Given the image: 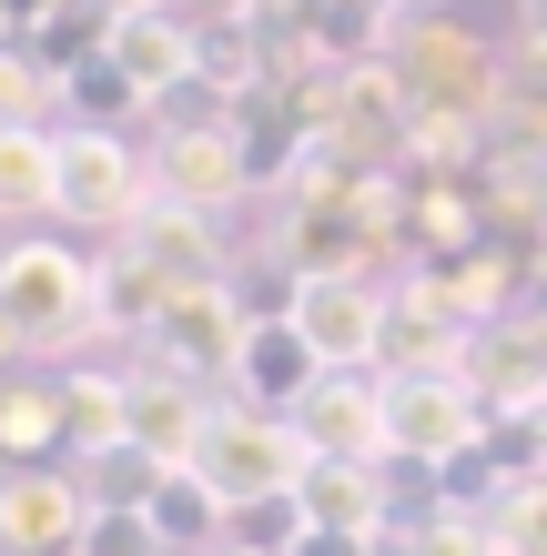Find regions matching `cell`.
Listing matches in <instances>:
<instances>
[{"mask_svg": "<svg viewBox=\"0 0 547 556\" xmlns=\"http://www.w3.org/2000/svg\"><path fill=\"white\" fill-rule=\"evenodd\" d=\"M385 72L406 91V132L415 122H446V132H487L507 112V51L476 41L457 11H426V21H396L385 41Z\"/></svg>", "mask_w": 547, "mask_h": 556, "instance_id": "6da1fadb", "label": "cell"}, {"mask_svg": "<svg viewBox=\"0 0 547 556\" xmlns=\"http://www.w3.org/2000/svg\"><path fill=\"white\" fill-rule=\"evenodd\" d=\"M0 314L30 344V365L102 344V253H72L61 233H11L0 243Z\"/></svg>", "mask_w": 547, "mask_h": 556, "instance_id": "7a4b0ae2", "label": "cell"}, {"mask_svg": "<svg viewBox=\"0 0 547 556\" xmlns=\"http://www.w3.org/2000/svg\"><path fill=\"white\" fill-rule=\"evenodd\" d=\"M304 435L284 415H253V405H234V395H213V415H203V445H192V466L183 476H203L213 496H223V516H253V506H284L304 485Z\"/></svg>", "mask_w": 547, "mask_h": 556, "instance_id": "3957f363", "label": "cell"}, {"mask_svg": "<svg viewBox=\"0 0 547 556\" xmlns=\"http://www.w3.org/2000/svg\"><path fill=\"white\" fill-rule=\"evenodd\" d=\"M61 152V182H51V213L72 233H133V213H152V152H133L122 132H51Z\"/></svg>", "mask_w": 547, "mask_h": 556, "instance_id": "277c9868", "label": "cell"}, {"mask_svg": "<svg viewBox=\"0 0 547 556\" xmlns=\"http://www.w3.org/2000/svg\"><path fill=\"white\" fill-rule=\"evenodd\" d=\"M497 425L487 405H476L467 375H385V455L396 466H457V455H476Z\"/></svg>", "mask_w": 547, "mask_h": 556, "instance_id": "5b68a950", "label": "cell"}, {"mask_svg": "<svg viewBox=\"0 0 547 556\" xmlns=\"http://www.w3.org/2000/svg\"><path fill=\"white\" fill-rule=\"evenodd\" d=\"M152 203L213 213V223L253 203L244 152H234V122H223V112H203V122H163V132H152Z\"/></svg>", "mask_w": 547, "mask_h": 556, "instance_id": "8992f818", "label": "cell"}, {"mask_svg": "<svg viewBox=\"0 0 547 556\" xmlns=\"http://www.w3.org/2000/svg\"><path fill=\"white\" fill-rule=\"evenodd\" d=\"M284 314L314 344L325 375H375L385 365V283L375 274H325V283H284Z\"/></svg>", "mask_w": 547, "mask_h": 556, "instance_id": "52a82bcc", "label": "cell"}, {"mask_svg": "<svg viewBox=\"0 0 547 556\" xmlns=\"http://www.w3.org/2000/svg\"><path fill=\"white\" fill-rule=\"evenodd\" d=\"M467 384H476V405H487V425H547V314L518 304V314L476 324Z\"/></svg>", "mask_w": 547, "mask_h": 556, "instance_id": "ba28073f", "label": "cell"}, {"mask_svg": "<svg viewBox=\"0 0 547 556\" xmlns=\"http://www.w3.org/2000/svg\"><path fill=\"white\" fill-rule=\"evenodd\" d=\"M244 324H253V314H244V293H234V283H203V293H173V304H163V324H152L133 354L213 395V375L234 384V344H244Z\"/></svg>", "mask_w": 547, "mask_h": 556, "instance_id": "9c48e42d", "label": "cell"}, {"mask_svg": "<svg viewBox=\"0 0 547 556\" xmlns=\"http://www.w3.org/2000/svg\"><path fill=\"white\" fill-rule=\"evenodd\" d=\"M0 536L21 556H82L91 536V496L72 466H0Z\"/></svg>", "mask_w": 547, "mask_h": 556, "instance_id": "30bf717a", "label": "cell"}, {"mask_svg": "<svg viewBox=\"0 0 547 556\" xmlns=\"http://www.w3.org/2000/svg\"><path fill=\"white\" fill-rule=\"evenodd\" d=\"M314 384H325L314 344L295 334V314H284V304H264V314L244 324V344H234V384H223V395L253 405V415H295Z\"/></svg>", "mask_w": 547, "mask_h": 556, "instance_id": "8fae6325", "label": "cell"}, {"mask_svg": "<svg viewBox=\"0 0 547 556\" xmlns=\"http://www.w3.org/2000/svg\"><path fill=\"white\" fill-rule=\"evenodd\" d=\"M284 425L325 466H385V375H325Z\"/></svg>", "mask_w": 547, "mask_h": 556, "instance_id": "7c38bea8", "label": "cell"}, {"mask_svg": "<svg viewBox=\"0 0 547 556\" xmlns=\"http://www.w3.org/2000/svg\"><path fill=\"white\" fill-rule=\"evenodd\" d=\"M203 415L213 395L203 384H183L163 365H122V445H142V455H163V466H192V445H203Z\"/></svg>", "mask_w": 547, "mask_h": 556, "instance_id": "4fadbf2b", "label": "cell"}, {"mask_svg": "<svg viewBox=\"0 0 547 556\" xmlns=\"http://www.w3.org/2000/svg\"><path fill=\"white\" fill-rule=\"evenodd\" d=\"M133 264H152L173 293H203V283H234V243H223V223L213 213H173V203H152L133 213V233H112Z\"/></svg>", "mask_w": 547, "mask_h": 556, "instance_id": "5bb4252c", "label": "cell"}, {"mask_svg": "<svg viewBox=\"0 0 547 556\" xmlns=\"http://www.w3.org/2000/svg\"><path fill=\"white\" fill-rule=\"evenodd\" d=\"M102 61H112V72L142 91L152 112H163V102H183V91H192V61H203V30H192V21L173 11V0H163V11H133V21H122Z\"/></svg>", "mask_w": 547, "mask_h": 556, "instance_id": "9a60e30c", "label": "cell"}, {"mask_svg": "<svg viewBox=\"0 0 547 556\" xmlns=\"http://www.w3.org/2000/svg\"><path fill=\"white\" fill-rule=\"evenodd\" d=\"M295 516L314 536H375L385 546V466H325L314 455L304 485H295Z\"/></svg>", "mask_w": 547, "mask_h": 556, "instance_id": "2e32d148", "label": "cell"}, {"mask_svg": "<svg viewBox=\"0 0 547 556\" xmlns=\"http://www.w3.org/2000/svg\"><path fill=\"white\" fill-rule=\"evenodd\" d=\"M0 455L11 466H41L61 445V375H0Z\"/></svg>", "mask_w": 547, "mask_h": 556, "instance_id": "e0dca14e", "label": "cell"}, {"mask_svg": "<svg viewBox=\"0 0 547 556\" xmlns=\"http://www.w3.org/2000/svg\"><path fill=\"white\" fill-rule=\"evenodd\" d=\"M163 304H173V283L152 264H133L122 243H102V344H142L163 324Z\"/></svg>", "mask_w": 547, "mask_h": 556, "instance_id": "ac0fdd59", "label": "cell"}, {"mask_svg": "<svg viewBox=\"0 0 547 556\" xmlns=\"http://www.w3.org/2000/svg\"><path fill=\"white\" fill-rule=\"evenodd\" d=\"M112 30H122V11H112V0H61V11H41V21L21 30V41L41 51L61 81H72V72H91V61L112 51Z\"/></svg>", "mask_w": 547, "mask_h": 556, "instance_id": "d6986e66", "label": "cell"}, {"mask_svg": "<svg viewBox=\"0 0 547 556\" xmlns=\"http://www.w3.org/2000/svg\"><path fill=\"white\" fill-rule=\"evenodd\" d=\"M82 496H91V516H152V496H163V455H142V445H102V455H82Z\"/></svg>", "mask_w": 547, "mask_h": 556, "instance_id": "ffe728a7", "label": "cell"}, {"mask_svg": "<svg viewBox=\"0 0 547 556\" xmlns=\"http://www.w3.org/2000/svg\"><path fill=\"white\" fill-rule=\"evenodd\" d=\"M223 527H234V516H223V496H213V485L203 476H163V496H152V536H163L173 556H213L223 546Z\"/></svg>", "mask_w": 547, "mask_h": 556, "instance_id": "44dd1931", "label": "cell"}, {"mask_svg": "<svg viewBox=\"0 0 547 556\" xmlns=\"http://www.w3.org/2000/svg\"><path fill=\"white\" fill-rule=\"evenodd\" d=\"M61 122V72L30 41H0V132H51Z\"/></svg>", "mask_w": 547, "mask_h": 556, "instance_id": "7402d4cb", "label": "cell"}, {"mask_svg": "<svg viewBox=\"0 0 547 556\" xmlns=\"http://www.w3.org/2000/svg\"><path fill=\"white\" fill-rule=\"evenodd\" d=\"M51 182H61L51 132H0V223H41L51 213Z\"/></svg>", "mask_w": 547, "mask_h": 556, "instance_id": "603a6c76", "label": "cell"}, {"mask_svg": "<svg viewBox=\"0 0 547 556\" xmlns=\"http://www.w3.org/2000/svg\"><path fill=\"white\" fill-rule=\"evenodd\" d=\"M61 445H72V466L122 445V375H91V365L61 375Z\"/></svg>", "mask_w": 547, "mask_h": 556, "instance_id": "cb8c5ba5", "label": "cell"}, {"mask_svg": "<svg viewBox=\"0 0 547 556\" xmlns=\"http://www.w3.org/2000/svg\"><path fill=\"white\" fill-rule=\"evenodd\" d=\"M142 112H152V102L112 72V61H91V72L61 81V132H122V122H142Z\"/></svg>", "mask_w": 547, "mask_h": 556, "instance_id": "d4e9b609", "label": "cell"}, {"mask_svg": "<svg viewBox=\"0 0 547 556\" xmlns=\"http://www.w3.org/2000/svg\"><path fill=\"white\" fill-rule=\"evenodd\" d=\"M487 527H497V556H547V476H527Z\"/></svg>", "mask_w": 547, "mask_h": 556, "instance_id": "484cf974", "label": "cell"}, {"mask_svg": "<svg viewBox=\"0 0 547 556\" xmlns=\"http://www.w3.org/2000/svg\"><path fill=\"white\" fill-rule=\"evenodd\" d=\"M82 556H163V536H152V516H91Z\"/></svg>", "mask_w": 547, "mask_h": 556, "instance_id": "4316f807", "label": "cell"}, {"mask_svg": "<svg viewBox=\"0 0 547 556\" xmlns=\"http://www.w3.org/2000/svg\"><path fill=\"white\" fill-rule=\"evenodd\" d=\"M284 556H385V546H375V536H314V527H304Z\"/></svg>", "mask_w": 547, "mask_h": 556, "instance_id": "83f0119b", "label": "cell"}, {"mask_svg": "<svg viewBox=\"0 0 547 556\" xmlns=\"http://www.w3.org/2000/svg\"><path fill=\"white\" fill-rule=\"evenodd\" d=\"M0 11H11V30H30L41 11H61V0H0Z\"/></svg>", "mask_w": 547, "mask_h": 556, "instance_id": "f1b7e54d", "label": "cell"}, {"mask_svg": "<svg viewBox=\"0 0 547 556\" xmlns=\"http://www.w3.org/2000/svg\"><path fill=\"white\" fill-rule=\"evenodd\" d=\"M518 21H527V30H547V0H518Z\"/></svg>", "mask_w": 547, "mask_h": 556, "instance_id": "f546056e", "label": "cell"}, {"mask_svg": "<svg viewBox=\"0 0 547 556\" xmlns=\"http://www.w3.org/2000/svg\"><path fill=\"white\" fill-rule=\"evenodd\" d=\"M213 556H284V546H213Z\"/></svg>", "mask_w": 547, "mask_h": 556, "instance_id": "4dcf8cb0", "label": "cell"}, {"mask_svg": "<svg viewBox=\"0 0 547 556\" xmlns=\"http://www.w3.org/2000/svg\"><path fill=\"white\" fill-rule=\"evenodd\" d=\"M537 476H547V425H537Z\"/></svg>", "mask_w": 547, "mask_h": 556, "instance_id": "1f68e13d", "label": "cell"}, {"mask_svg": "<svg viewBox=\"0 0 547 556\" xmlns=\"http://www.w3.org/2000/svg\"><path fill=\"white\" fill-rule=\"evenodd\" d=\"M0 41H21V30H11V11H0Z\"/></svg>", "mask_w": 547, "mask_h": 556, "instance_id": "d6a6232c", "label": "cell"}, {"mask_svg": "<svg viewBox=\"0 0 547 556\" xmlns=\"http://www.w3.org/2000/svg\"><path fill=\"white\" fill-rule=\"evenodd\" d=\"M0 556H21V546H11V536H0Z\"/></svg>", "mask_w": 547, "mask_h": 556, "instance_id": "836d02e7", "label": "cell"}]
</instances>
